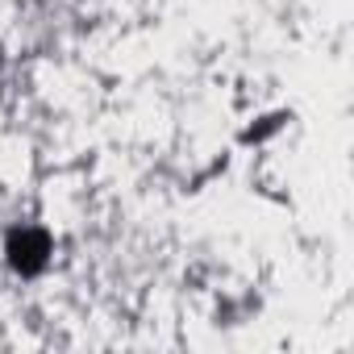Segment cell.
<instances>
[{"label": "cell", "instance_id": "1", "mask_svg": "<svg viewBox=\"0 0 354 354\" xmlns=\"http://www.w3.org/2000/svg\"><path fill=\"white\" fill-rule=\"evenodd\" d=\"M9 250H13V263H17L21 271H38V267L46 263V238H42V234H17Z\"/></svg>", "mask_w": 354, "mask_h": 354}]
</instances>
